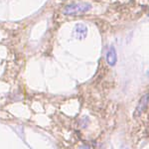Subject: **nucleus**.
Returning a JSON list of instances; mask_svg holds the SVG:
<instances>
[{
  "mask_svg": "<svg viewBox=\"0 0 149 149\" xmlns=\"http://www.w3.org/2000/svg\"><path fill=\"white\" fill-rule=\"evenodd\" d=\"M92 8V5L88 2H79V3L70 4L64 8V13L66 15H79L88 12Z\"/></svg>",
  "mask_w": 149,
  "mask_h": 149,
  "instance_id": "1",
  "label": "nucleus"
},
{
  "mask_svg": "<svg viewBox=\"0 0 149 149\" xmlns=\"http://www.w3.org/2000/svg\"><path fill=\"white\" fill-rule=\"evenodd\" d=\"M74 33L76 38H78V39H85L86 35H88V28L84 24H77L76 27H74Z\"/></svg>",
  "mask_w": 149,
  "mask_h": 149,
  "instance_id": "2",
  "label": "nucleus"
},
{
  "mask_svg": "<svg viewBox=\"0 0 149 149\" xmlns=\"http://www.w3.org/2000/svg\"><path fill=\"white\" fill-rule=\"evenodd\" d=\"M117 61V55H116V51H115V48L113 46H110L109 50L107 53V62L109 66L113 67L115 66Z\"/></svg>",
  "mask_w": 149,
  "mask_h": 149,
  "instance_id": "3",
  "label": "nucleus"
},
{
  "mask_svg": "<svg viewBox=\"0 0 149 149\" xmlns=\"http://www.w3.org/2000/svg\"><path fill=\"white\" fill-rule=\"evenodd\" d=\"M148 102H149V95H143L142 98H141L140 102H139V103H138L137 107H136L135 115H139V114L142 113V111L146 109V107H147Z\"/></svg>",
  "mask_w": 149,
  "mask_h": 149,
  "instance_id": "4",
  "label": "nucleus"
},
{
  "mask_svg": "<svg viewBox=\"0 0 149 149\" xmlns=\"http://www.w3.org/2000/svg\"><path fill=\"white\" fill-rule=\"evenodd\" d=\"M80 149H91L88 146H83V147H81Z\"/></svg>",
  "mask_w": 149,
  "mask_h": 149,
  "instance_id": "5",
  "label": "nucleus"
},
{
  "mask_svg": "<svg viewBox=\"0 0 149 149\" xmlns=\"http://www.w3.org/2000/svg\"><path fill=\"white\" fill-rule=\"evenodd\" d=\"M147 76H148V78H149V72H148V73H147Z\"/></svg>",
  "mask_w": 149,
  "mask_h": 149,
  "instance_id": "6",
  "label": "nucleus"
}]
</instances>
